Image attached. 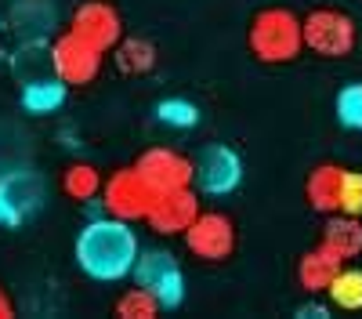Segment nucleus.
Wrapping results in <instances>:
<instances>
[{
	"label": "nucleus",
	"mask_w": 362,
	"mask_h": 319,
	"mask_svg": "<svg viewBox=\"0 0 362 319\" xmlns=\"http://www.w3.org/2000/svg\"><path fill=\"white\" fill-rule=\"evenodd\" d=\"M134 261H138V236H134L131 221H119V218L109 214V218H98L87 228H80L76 265L90 279L116 283V279L134 272Z\"/></svg>",
	"instance_id": "obj_1"
},
{
	"label": "nucleus",
	"mask_w": 362,
	"mask_h": 319,
	"mask_svg": "<svg viewBox=\"0 0 362 319\" xmlns=\"http://www.w3.org/2000/svg\"><path fill=\"white\" fill-rule=\"evenodd\" d=\"M250 54L264 66H283L305 51V29H300V15L290 8H264L250 18L247 33Z\"/></svg>",
	"instance_id": "obj_2"
},
{
	"label": "nucleus",
	"mask_w": 362,
	"mask_h": 319,
	"mask_svg": "<svg viewBox=\"0 0 362 319\" xmlns=\"http://www.w3.org/2000/svg\"><path fill=\"white\" fill-rule=\"evenodd\" d=\"M305 29V51L319 58H348L358 44V25L341 8H315L300 18Z\"/></svg>",
	"instance_id": "obj_3"
},
{
	"label": "nucleus",
	"mask_w": 362,
	"mask_h": 319,
	"mask_svg": "<svg viewBox=\"0 0 362 319\" xmlns=\"http://www.w3.org/2000/svg\"><path fill=\"white\" fill-rule=\"evenodd\" d=\"M153 199H156V189L145 182V174L138 167H119L109 174V182H102V207L105 214L119 221H145Z\"/></svg>",
	"instance_id": "obj_4"
},
{
	"label": "nucleus",
	"mask_w": 362,
	"mask_h": 319,
	"mask_svg": "<svg viewBox=\"0 0 362 319\" xmlns=\"http://www.w3.org/2000/svg\"><path fill=\"white\" fill-rule=\"evenodd\" d=\"M102 54L95 44H87L83 37H76L73 29H66L62 37L51 44V69L58 80H66L69 87H83L102 73Z\"/></svg>",
	"instance_id": "obj_5"
},
{
	"label": "nucleus",
	"mask_w": 362,
	"mask_h": 319,
	"mask_svg": "<svg viewBox=\"0 0 362 319\" xmlns=\"http://www.w3.org/2000/svg\"><path fill=\"white\" fill-rule=\"evenodd\" d=\"M185 247H189L192 257L210 261V265L228 261L232 250H235V225H232V218L221 214V211H199L196 221L185 228Z\"/></svg>",
	"instance_id": "obj_6"
},
{
	"label": "nucleus",
	"mask_w": 362,
	"mask_h": 319,
	"mask_svg": "<svg viewBox=\"0 0 362 319\" xmlns=\"http://www.w3.org/2000/svg\"><path fill=\"white\" fill-rule=\"evenodd\" d=\"M134 283L145 286L148 294H156V301L163 308H177L181 298H185V276H181L177 261L163 250H148L134 261Z\"/></svg>",
	"instance_id": "obj_7"
},
{
	"label": "nucleus",
	"mask_w": 362,
	"mask_h": 319,
	"mask_svg": "<svg viewBox=\"0 0 362 319\" xmlns=\"http://www.w3.org/2000/svg\"><path fill=\"white\" fill-rule=\"evenodd\" d=\"M196 214H199V199H196L192 185H185V189L156 192L145 221H148V228H153L156 236H185V228L196 221Z\"/></svg>",
	"instance_id": "obj_8"
},
{
	"label": "nucleus",
	"mask_w": 362,
	"mask_h": 319,
	"mask_svg": "<svg viewBox=\"0 0 362 319\" xmlns=\"http://www.w3.org/2000/svg\"><path fill=\"white\" fill-rule=\"evenodd\" d=\"M69 29L76 37H83L87 44H95L98 51H112L124 40V18L105 0H87V4H80L69 18Z\"/></svg>",
	"instance_id": "obj_9"
},
{
	"label": "nucleus",
	"mask_w": 362,
	"mask_h": 319,
	"mask_svg": "<svg viewBox=\"0 0 362 319\" xmlns=\"http://www.w3.org/2000/svg\"><path fill=\"white\" fill-rule=\"evenodd\" d=\"M145 182L153 185L156 192H167V189H185L196 182V163L189 156H181L177 149H167V145H156V149H145L134 163Z\"/></svg>",
	"instance_id": "obj_10"
},
{
	"label": "nucleus",
	"mask_w": 362,
	"mask_h": 319,
	"mask_svg": "<svg viewBox=\"0 0 362 319\" xmlns=\"http://www.w3.org/2000/svg\"><path fill=\"white\" fill-rule=\"evenodd\" d=\"M239 178H243V160H239V153L228 149V145H206L199 163H196L199 189L210 196H225L239 185Z\"/></svg>",
	"instance_id": "obj_11"
},
{
	"label": "nucleus",
	"mask_w": 362,
	"mask_h": 319,
	"mask_svg": "<svg viewBox=\"0 0 362 319\" xmlns=\"http://www.w3.org/2000/svg\"><path fill=\"white\" fill-rule=\"evenodd\" d=\"M40 199H44V185L37 174L15 170L8 178H0V225H18L40 207Z\"/></svg>",
	"instance_id": "obj_12"
},
{
	"label": "nucleus",
	"mask_w": 362,
	"mask_h": 319,
	"mask_svg": "<svg viewBox=\"0 0 362 319\" xmlns=\"http://www.w3.org/2000/svg\"><path fill=\"white\" fill-rule=\"evenodd\" d=\"M344 167L341 163H319L308 182H305V199L319 214H337L341 211V192H344Z\"/></svg>",
	"instance_id": "obj_13"
},
{
	"label": "nucleus",
	"mask_w": 362,
	"mask_h": 319,
	"mask_svg": "<svg viewBox=\"0 0 362 319\" xmlns=\"http://www.w3.org/2000/svg\"><path fill=\"white\" fill-rule=\"evenodd\" d=\"M329 254H337L344 265L348 261H355L362 254V221L358 214H326V225H322V240H319Z\"/></svg>",
	"instance_id": "obj_14"
},
{
	"label": "nucleus",
	"mask_w": 362,
	"mask_h": 319,
	"mask_svg": "<svg viewBox=\"0 0 362 319\" xmlns=\"http://www.w3.org/2000/svg\"><path fill=\"white\" fill-rule=\"evenodd\" d=\"M341 265L344 261L337 257V254H329L322 243L315 247V250H308V254H300V261H297V283H300V290L305 294H326V286L334 283V276L341 272Z\"/></svg>",
	"instance_id": "obj_15"
},
{
	"label": "nucleus",
	"mask_w": 362,
	"mask_h": 319,
	"mask_svg": "<svg viewBox=\"0 0 362 319\" xmlns=\"http://www.w3.org/2000/svg\"><path fill=\"white\" fill-rule=\"evenodd\" d=\"M156 44L153 40H145V37H124L116 47H112V62L119 73H127V76H145V73H153L156 69Z\"/></svg>",
	"instance_id": "obj_16"
},
{
	"label": "nucleus",
	"mask_w": 362,
	"mask_h": 319,
	"mask_svg": "<svg viewBox=\"0 0 362 319\" xmlns=\"http://www.w3.org/2000/svg\"><path fill=\"white\" fill-rule=\"evenodd\" d=\"M66 91H69V83L58 80V76L54 80H29L22 87V105H25V112L44 116V112H54L66 102Z\"/></svg>",
	"instance_id": "obj_17"
},
{
	"label": "nucleus",
	"mask_w": 362,
	"mask_h": 319,
	"mask_svg": "<svg viewBox=\"0 0 362 319\" xmlns=\"http://www.w3.org/2000/svg\"><path fill=\"white\" fill-rule=\"evenodd\" d=\"M326 298H329V305H334V308L358 312L362 308V269L341 265V272L334 276V283L326 286Z\"/></svg>",
	"instance_id": "obj_18"
},
{
	"label": "nucleus",
	"mask_w": 362,
	"mask_h": 319,
	"mask_svg": "<svg viewBox=\"0 0 362 319\" xmlns=\"http://www.w3.org/2000/svg\"><path fill=\"white\" fill-rule=\"evenodd\" d=\"M62 192H66L69 199H76V203H87V199L102 196V174H98V167H90V163H73V167H66V174H62Z\"/></svg>",
	"instance_id": "obj_19"
},
{
	"label": "nucleus",
	"mask_w": 362,
	"mask_h": 319,
	"mask_svg": "<svg viewBox=\"0 0 362 319\" xmlns=\"http://www.w3.org/2000/svg\"><path fill=\"white\" fill-rule=\"evenodd\" d=\"M160 301H156V294H148L145 286H131L124 298L116 301V315L119 319H156L160 315Z\"/></svg>",
	"instance_id": "obj_20"
},
{
	"label": "nucleus",
	"mask_w": 362,
	"mask_h": 319,
	"mask_svg": "<svg viewBox=\"0 0 362 319\" xmlns=\"http://www.w3.org/2000/svg\"><path fill=\"white\" fill-rule=\"evenodd\" d=\"M156 116H160V124L167 127H196L199 124V109L185 98H163L156 105Z\"/></svg>",
	"instance_id": "obj_21"
},
{
	"label": "nucleus",
	"mask_w": 362,
	"mask_h": 319,
	"mask_svg": "<svg viewBox=\"0 0 362 319\" xmlns=\"http://www.w3.org/2000/svg\"><path fill=\"white\" fill-rule=\"evenodd\" d=\"M337 120L351 131H362V83H348L337 95Z\"/></svg>",
	"instance_id": "obj_22"
},
{
	"label": "nucleus",
	"mask_w": 362,
	"mask_h": 319,
	"mask_svg": "<svg viewBox=\"0 0 362 319\" xmlns=\"http://www.w3.org/2000/svg\"><path fill=\"white\" fill-rule=\"evenodd\" d=\"M341 211L362 218V170L344 174V192H341Z\"/></svg>",
	"instance_id": "obj_23"
},
{
	"label": "nucleus",
	"mask_w": 362,
	"mask_h": 319,
	"mask_svg": "<svg viewBox=\"0 0 362 319\" xmlns=\"http://www.w3.org/2000/svg\"><path fill=\"white\" fill-rule=\"evenodd\" d=\"M297 315H315V319H326V315H329V308H326V305H305Z\"/></svg>",
	"instance_id": "obj_24"
},
{
	"label": "nucleus",
	"mask_w": 362,
	"mask_h": 319,
	"mask_svg": "<svg viewBox=\"0 0 362 319\" xmlns=\"http://www.w3.org/2000/svg\"><path fill=\"white\" fill-rule=\"evenodd\" d=\"M15 315V305H11V298L4 294V290H0V319H11Z\"/></svg>",
	"instance_id": "obj_25"
}]
</instances>
